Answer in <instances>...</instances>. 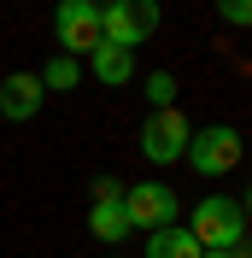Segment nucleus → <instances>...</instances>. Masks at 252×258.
I'll return each instance as SVG.
<instances>
[{
	"label": "nucleus",
	"mask_w": 252,
	"mask_h": 258,
	"mask_svg": "<svg viewBox=\"0 0 252 258\" xmlns=\"http://www.w3.org/2000/svg\"><path fill=\"white\" fill-rule=\"evenodd\" d=\"M188 235L200 241V252H229L246 246V200L235 194H205L188 206Z\"/></svg>",
	"instance_id": "f257e3e1"
},
{
	"label": "nucleus",
	"mask_w": 252,
	"mask_h": 258,
	"mask_svg": "<svg viewBox=\"0 0 252 258\" xmlns=\"http://www.w3.org/2000/svg\"><path fill=\"white\" fill-rule=\"evenodd\" d=\"M164 24V6L158 0H100V41L111 47H141L147 35H158Z\"/></svg>",
	"instance_id": "f03ea898"
},
{
	"label": "nucleus",
	"mask_w": 252,
	"mask_h": 258,
	"mask_svg": "<svg viewBox=\"0 0 252 258\" xmlns=\"http://www.w3.org/2000/svg\"><path fill=\"white\" fill-rule=\"evenodd\" d=\"M182 164H188L194 176H229L240 164V129L235 123H205V129H194L188 135V153H182Z\"/></svg>",
	"instance_id": "7ed1b4c3"
},
{
	"label": "nucleus",
	"mask_w": 252,
	"mask_h": 258,
	"mask_svg": "<svg viewBox=\"0 0 252 258\" xmlns=\"http://www.w3.org/2000/svg\"><path fill=\"white\" fill-rule=\"evenodd\" d=\"M188 135H194V123H188V112H176V106H164V112H147V123H141V159L147 164H182V153H188Z\"/></svg>",
	"instance_id": "20e7f679"
},
{
	"label": "nucleus",
	"mask_w": 252,
	"mask_h": 258,
	"mask_svg": "<svg viewBox=\"0 0 252 258\" xmlns=\"http://www.w3.org/2000/svg\"><path fill=\"white\" fill-rule=\"evenodd\" d=\"M123 223H129V235L135 229H164V223H176V211H182V200H176V188H164V182H129L123 188Z\"/></svg>",
	"instance_id": "39448f33"
},
{
	"label": "nucleus",
	"mask_w": 252,
	"mask_h": 258,
	"mask_svg": "<svg viewBox=\"0 0 252 258\" xmlns=\"http://www.w3.org/2000/svg\"><path fill=\"white\" fill-rule=\"evenodd\" d=\"M53 35H59V53L88 59L100 47V6L94 0H59L53 6Z\"/></svg>",
	"instance_id": "423d86ee"
},
{
	"label": "nucleus",
	"mask_w": 252,
	"mask_h": 258,
	"mask_svg": "<svg viewBox=\"0 0 252 258\" xmlns=\"http://www.w3.org/2000/svg\"><path fill=\"white\" fill-rule=\"evenodd\" d=\"M41 100H47V88H41L35 71H12V77H0V117H6V123H30V117L41 112Z\"/></svg>",
	"instance_id": "0eeeda50"
},
{
	"label": "nucleus",
	"mask_w": 252,
	"mask_h": 258,
	"mask_svg": "<svg viewBox=\"0 0 252 258\" xmlns=\"http://www.w3.org/2000/svg\"><path fill=\"white\" fill-rule=\"evenodd\" d=\"M88 71H94V82H106V88H123V82L135 77V53H129V47H111V41H100V47L88 53Z\"/></svg>",
	"instance_id": "6e6552de"
},
{
	"label": "nucleus",
	"mask_w": 252,
	"mask_h": 258,
	"mask_svg": "<svg viewBox=\"0 0 252 258\" xmlns=\"http://www.w3.org/2000/svg\"><path fill=\"white\" fill-rule=\"evenodd\" d=\"M147 258H200V241L188 235V223H164L147 235Z\"/></svg>",
	"instance_id": "1a4fd4ad"
},
{
	"label": "nucleus",
	"mask_w": 252,
	"mask_h": 258,
	"mask_svg": "<svg viewBox=\"0 0 252 258\" xmlns=\"http://www.w3.org/2000/svg\"><path fill=\"white\" fill-rule=\"evenodd\" d=\"M35 77H41V88H47V94H71V88L82 82V59H71V53H53V59L35 71Z\"/></svg>",
	"instance_id": "9d476101"
},
{
	"label": "nucleus",
	"mask_w": 252,
	"mask_h": 258,
	"mask_svg": "<svg viewBox=\"0 0 252 258\" xmlns=\"http://www.w3.org/2000/svg\"><path fill=\"white\" fill-rule=\"evenodd\" d=\"M88 235H94L100 246H123V241H129L123 206H94V211H88Z\"/></svg>",
	"instance_id": "9b49d317"
},
{
	"label": "nucleus",
	"mask_w": 252,
	"mask_h": 258,
	"mask_svg": "<svg viewBox=\"0 0 252 258\" xmlns=\"http://www.w3.org/2000/svg\"><path fill=\"white\" fill-rule=\"evenodd\" d=\"M176 106V71H153L147 77V112H164Z\"/></svg>",
	"instance_id": "f8f14e48"
},
{
	"label": "nucleus",
	"mask_w": 252,
	"mask_h": 258,
	"mask_svg": "<svg viewBox=\"0 0 252 258\" xmlns=\"http://www.w3.org/2000/svg\"><path fill=\"white\" fill-rule=\"evenodd\" d=\"M217 18L229 24V30H246L252 24V0H217Z\"/></svg>",
	"instance_id": "ddd939ff"
},
{
	"label": "nucleus",
	"mask_w": 252,
	"mask_h": 258,
	"mask_svg": "<svg viewBox=\"0 0 252 258\" xmlns=\"http://www.w3.org/2000/svg\"><path fill=\"white\" fill-rule=\"evenodd\" d=\"M123 200V182L117 176H94V206H117Z\"/></svg>",
	"instance_id": "4468645a"
},
{
	"label": "nucleus",
	"mask_w": 252,
	"mask_h": 258,
	"mask_svg": "<svg viewBox=\"0 0 252 258\" xmlns=\"http://www.w3.org/2000/svg\"><path fill=\"white\" fill-rule=\"evenodd\" d=\"M200 258H246V246H229V252H200Z\"/></svg>",
	"instance_id": "2eb2a0df"
},
{
	"label": "nucleus",
	"mask_w": 252,
	"mask_h": 258,
	"mask_svg": "<svg viewBox=\"0 0 252 258\" xmlns=\"http://www.w3.org/2000/svg\"><path fill=\"white\" fill-rule=\"evenodd\" d=\"M106 258H117V252H106Z\"/></svg>",
	"instance_id": "dca6fc26"
},
{
	"label": "nucleus",
	"mask_w": 252,
	"mask_h": 258,
	"mask_svg": "<svg viewBox=\"0 0 252 258\" xmlns=\"http://www.w3.org/2000/svg\"><path fill=\"white\" fill-rule=\"evenodd\" d=\"M94 6H100V0H94Z\"/></svg>",
	"instance_id": "f3484780"
}]
</instances>
